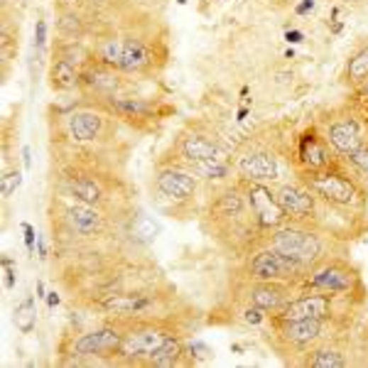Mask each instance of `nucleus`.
Returning a JSON list of instances; mask_svg holds the SVG:
<instances>
[{"mask_svg": "<svg viewBox=\"0 0 368 368\" xmlns=\"http://www.w3.org/2000/svg\"><path fill=\"white\" fill-rule=\"evenodd\" d=\"M324 138H327L329 145L341 155H351L359 150V147H364V135H361L359 121L351 118V116H346V113L329 116Z\"/></svg>", "mask_w": 368, "mask_h": 368, "instance_id": "obj_14", "label": "nucleus"}, {"mask_svg": "<svg viewBox=\"0 0 368 368\" xmlns=\"http://www.w3.org/2000/svg\"><path fill=\"white\" fill-rule=\"evenodd\" d=\"M201 231L216 243L226 258H248L258 248L268 245L270 231L258 221L253 204L245 196L238 179L214 189L201 209Z\"/></svg>", "mask_w": 368, "mask_h": 368, "instance_id": "obj_1", "label": "nucleus"}, {"mask_svg": "<svg viewBox=\"0 0 368 368\" xmlns=\"http://www.w3.org/2000/svg\"><path fill=\"white\" fill-rule=\"evenodd\" d=\"M55 305H60V297L52 292V295H50V307H55Z\"/></svg>", "mask_w": 368, "mask_h": 368, "instance_id": "obj_26", "label": "nucleus"}, {"mask_svg": "<svg viewBox=\"0 0 368 368\" xmlns=\"http://www.w3.org/2000/svg\"><path fill=\"white\" fill-rule=\"evenodd\" d=\"M297 167L300 174L305 172H319V169L329 167L337 162L334 152L329 150V140L317 130V128H307L297 140Z\"/></svg>", "mask_w": 368, "mask_h": 368, "instance_id": "obj_13", "label": "nucleus"}, {"mask_svg": "<svg viewBox=\"0 0 368 368\" xmlns=\"http://www.w3.org/2000/svg\"><path fill=\"white\" fill-rule=\"evenodd\" d=\"M309 8H312V0H305V3H302L300 8H297V13H307Z\"/></svg>", "mask_w": 368, "mask_h": 368, "instance_id": "obj_24", "label": "nucleus"}, {"mask_svg": "<svg viewBox=\"0 0 368 368\" xmlns=\"http://www.w3.org/2000/svg\"><path fill=\"white\" fill-rule=\"evenodd\" d=\"M172 152L177 155L174 162H204V160H226L228 162V152L223 150V145L218 143V138L209 135V133L199 130V128L186 126L179 138L174 140Z\"/></svg>", "mask_w": 368, "mask_h": 368, "instance_id": "obj_10", "label": "nucleus"}, {"mask_svg": "<svg viewBox=\"0 0 368 368\" xmlns=\"http://www.w3.org/2000/svg\"><path fill=\"white\" fill-rule=\"evenodd\" d=\"M287 40H290V42H300L302 35H300V32H290V35H287Z\"/></svg>", "mask_w": 368, "mask_h": 368, "instance_id": "obj_25", "label": "nucleus"}, {"mask_svg": "<svg viewBox=\"0 0 368 368\" xmlns=\"http://www.w3.org/2000/svg\"><path fill=\"white\" fill-rule=\"evenodd\" d=\"M79 84H82V69L55 57V60H52V67H50V89L52 91L67 94V91L79 89Z\"/></svg>", "mask_w": 368, "mask_h": 368, "instance_id": "obj_16", "label": "nucleus"}, {"mask_svg": "<svg viewBox=\"0 0 368 368\" xmlns=\"http://www.w3.org/2000/svg\"><path fill=\"white\" fill-rule=\"evenodd\" d=\"M62 3H74V0H62Z\"/></svg>", "mask_w": 368, "mask_h": 368, "instance_id": "obj_28", "label": "nucleus"}, {"mask_svg": "<svg viewBox=\"0 0 368 368\" xmlns=\"http://www.w3.org/2000/svg\"><path fill=\"white\" fill-rule=\"evenodd\" d=\"M157 62L162 60L157 57V42L152 37L138 35V32L123 37V60H121L123 74L145 77V74H152Z\"/></svg>", "mask_w": 368, "mask_h": 368, "instance_id": "obj_12", "label": "nucleus"}, {"mask_svg": "<svg viewBox=\"0 0 368 368\" xmlns=\"http://www.w3.org/2000/svg\"><path fill=\"white\" fill-rule=\"evenodd\" d=\"M307 273L309 268L305 263L270 248V245H263L255 253H250L248 258H243L231 277L233 280H282L302 285Z\"/></svg>", "mask_w": 368, "mask_h": 368, "instance_id": "obj_7", "label": "nucleus"}, {"mask_svg": "<svg viewBox=\"0 0 368 368\" xmlns=\"http://www.w3.org/2000/svg\"><path fill=\"white\" fill-rule=\"evenodd\" d=\"M238 184L243 186L245 196L253 204V211L258 216V221L263 223L268 231H275V228L285 226L287 223V214L282 211L280 201H277L275 191L270 189L265 182H253V179L238 177Z\"/></svg>", "mask_w": 368, "mask_h": 368, "instance_id": "obj_11", "label": "nucleus"}, {"mask_svg": "<svg viewBox=\"0 0 368 368\" xmlns=\"http://www.w3.org/2000/svg\"><path fill=\"white\" fill-rule=\"evenodd\" d=\"M15 327L23 334H30L35 329V302H32V297L15 307Z\"/></svg>", "mask_w": 368, "mask_h": 368, "instance_id": "obj_18", "label": "nucleus"}, {"mask_svg": "<svg viewBox=\"0 0 368 368\" xmlns=\"http://www.w3.org/2000/svg\"><path fill=\"white\" fill-rule=\"evenodd\" d=\"M368 82V47L359 50L354 57L349 60V67H346V84L349 87H364Z\"/></svg>", "mask_w": 368, "mask_h": 368, "instance_id": "obj_17", "label": "nucleus"}, {"mask_svg": "<svg viewBox=\"0 0 368 368\" xmlns=\"http://www.w3.org/2000/svg\"><path fill=\"white\" fill-rule=\"evenodd\" d=\"M184 364H196V361L191 359L182 337L167 341L162 349H157L150 359H147V366H155V368H172V366H184Z\"/></svg>", "mask_w": 368, "mask_h": 368, "instance_id": "obj_15", "label": "nucleus"}, {"mask_svg": "<svg viewBox=\"0 0 368 368\" xmlns=\"http://www.w3.org/2000/svg\"><path fill=\"white\" fill-rule=\"evenodd\" d=\"M196 196V174L189 167L169 160H160L155 165L150 182V199L165 216L189 218L194 211Z\"/></svg>", "mask_w": 368, "mask_h": 368, "instance_id": "obj_3", "label": "nucleus"}, {"mask_svg": "<svg viewBox=\"0 0 368 368\" xmlns=\"http://www.w3.org/2000/svg\"><path fill=\"white\" fill-rule=\"evenodd\" d=\"M25 238H28V248L32 250V238H35V231H32V226H28V223H25Z\"/></svg>", "mask_w": 368, "mask_h": 368, "instance_id": "obj_23", "label": "nucleus"}, {"mask_svg": "<svg viewBox=\"0 0 368 368\" xmlns=\"http://www.w3.org/2000/svg\"><path fill=\"white\" fill-rule=\"evenodd\" d=\"M268 245L290 258L305 263L307 268L322 263L334 255H349V248L341 243L339 236L324 231L319 226H307V223H292L287 221L285 226L270 231Z\"/></svg>", "mask_w": 368, "mask_h": 368, "instance_id": "obj_2", "label": "nucleus"}, {"mask_svg": "<svg viewBox=\"0 0 368 368\" xmlns=\"http://www.w3.org/2000/svg\"><path fill=\"white\" fill-rule=\"evenodd\" d=\"M233 167L241 177L253 179V182H273L280 177L275 150L255 140H245L241 150L233 155Z\"/></svg>", "mask_w": 368, "mask_h": 368, "instance_id": "obj_9", "label": "nucleus"}, {"mask_svg": "<svg viewBox=\"0 0 368 368\" xmlns=\"http://www.w3.org/2000/svg\"><path fill=\"white\" fill-rule=\"evenodd\" d=\"M300 179L329 206L366 209L368 204V191L364 189V184L356 177H351L349 172H344L339 160L329 167L319 169V172H305Z\"/></svg>", "mask_w": 368, "mask_h": 368, "instance_id": "obj_5", "label": "nucleus"}, {"mask_svg": "<svg viewBox=\"0 0 368 368\" xmlns=\"http://www.w3.org/2000/svg\"><path fill=\"white\" fill-rule=\"evenodd\" d=\"M302 287L317 292H332V295H346L361 302H366L368 295L364 277H361V268L351 263L346 255H334V258L312 265L307 277L302 280Z\"/></svg>", "mask_w": 368, "mask_h": 368, "instance_id": "obj_6", "label": "nucleus"}, {"mask_svg": "<svg viewBox=\"0 0 368 368\" xmlns=\"http://www.w3.org/2000/svg\"><path fill=\"white\" fill-rule=\"evenodd\" d=\"M349 157H351V162H354L356 167L361 169V172L368 174V145L359 147V150H356V152H351Z\"/></svg>", "mask_w": 368, "mask_h": 368, "instance_id": "obj_21", "label": "nucleus"}, {"mask_svg": "<svg viewBox=\"0 0 368 368\" xmlns=\"http://www.w3.org/2000/svg\"><path fill=\"white\" fill-rule=\"evenodd\" d=\"M60 30L64 37H69V42H77L84 35V20L77 13H64L60 18Z\"/></svg>", "mask_w": 368, "mask_h": 368, "instance_id": "obj_19", "label": "nucleus"}, {"mask_svg": "<svg viewBox=\"0 0 368 368\" xmlns=\"http://www.w3.org/2000/svg\"><path fill=\"white\" fill-rule=\"evenodd\" d=\"M233 280V277H231ZM305 287L297 282L282 280H233V297L231 302L253 305L265 309L268 314L280 312L287 302H292L297 295H302Z\"/></svg>", "mask_w": 368, "mask_h": 368, "instance_id": "obj_8", "label": "nucleus"}, {"mask_svg": "<svg viewBox=\"0 0 368 368\" xmlns=\"http://www.w3.org/2000/svg\"><path fill=\"white\" fill-rule=\"evenodd\" d=\"M118 123L116 116L104 111L101 106L89 108H72L52 118V138H67L74 143H101V145H116L118 138Z\"/></svg>", "mask_w": 368, "mask_h": 368, "instance_id": "obj_4", "label": "nucleus"}, {"mask_svg": "<svg viewBox=\"0 0 368 368\" xmlns=\"http://www.w3.org/2000/svg\"><path fill=\"white\" fill-rule=\"evenodd\" d=\"M20 179H23V174H20L18 169H5V172H3V196H5V199H8V196L13 194L15 189H18Z\"/></svg>", "mask_w": 368, "mask_h": 368, "instance_id": "obj_20", "label": "nucleus"}, {"mask_svg": "<svg viewBox=\"0 0 368 368\" xmlns=\"http://www.w3.org/2000/svg\"><path fill=\"white\" fill-rule=\"evenodd\" d=\"M23 155H25V167H30V147H25Z\"/></svg>", "mask_w": 368, "mask_h": 368, "instance_id": "obj_27", "label": "nucleus"}, {"mask_svg": "<svg viewBox=\"0 0 368 368\" xmlns=\"http://www.w3.org/2000/svg\"><path fill=\"white\" fill-rule=\"evenodd\" d=\"M37 47H45V42H47V25H45V20H37Z\"/></svg>", "mask_w": 368, "mask_h": 368, "instance_id": "obj_22", "label": "nucleus"}]
</instances>
